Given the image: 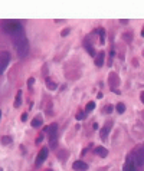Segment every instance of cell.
Wrapping results in <instances>:
<instances>
[{
  "instance_id": "obj_1",
  "label": "cell",
  "mask_w": 144,
  "mask_h": 171,
  "mask_svg": "<svg viewBox=\"0 0 144 171\" xmlns=\"http://www.w3.org/2000/svg\"><path fill=\"white\" fill-rule=\"evenodd\" d=\"M12 43L16 49V53L20 59H25L27 55H29V50H31V46H29V42H27V37L25 36V32L19 35H15L12 36Z\"/></svg>"
},
{
  "instance_id": "obj_2",
  "label": "cell",
  "mask_w": 144,
  "mask_h": 171,
  "mask_svg": "<svg viewBox=\"0 0 144 171\" xmlns=\"http://www.w3.org/2000/svg\"><path fill=\"white\" fill-rule=\"evenodd\" d=\"M2 29L9 35V36H15V35L23 33V25L19 20H2Z\"/></svg>"
},
{
  "instance_id": "obj_3",
  "label": "cell",
  "mask_w": 144,
  "mask_h": 171,
  "mask_svg": "<svg viewBox=\"0 0 144 171\" xmlns=\"http://www.w3.org/2000/svg\"><path fill=\"white\" fill-rule=\"evenodd\" d=\"M43 132H46V134L49 135V144H50V148H56V145H58V141H56V138H58V125L55 122L50 124L49 126H45L43 128Z\"/></svg>"
},
{
  "instance_id": "obj_4",
  "label": "cell",
  "mask_w": 144,
  "mask_h": 171,
  "mask_svg": "<svg viewBox=\"0 0 144 171\" xmlns=\"http://www.w3.org/2000/svg\"><path fill=\"white\" fill-rule=\"evenodd\" d=\"M131 157H133V160H134L137 167L143 165L144 164V144L140 145L137 150H134L133 153H131Z\"/></svg>"
},
{
  "instance_id": "obj_5",
  "label": "cell",
  "mask_w": 144,
  "mask_h": 171,
  "mask_svg": "<svg viewBox=\"0 0 144 171\" xmlns=\"http://www.w3.org/2000/svg\"><path fill=\"white\" fill-rule=\"evenodd\" d=\"M10 60H12L10 53L6 52V50H2V52H0V75L6 71V68L9 66Z\"/></svg>"
},
{
  "instance_id": "obj_6",
  "label": "cell",
  "mask_w": 144,
  "mask_h": 171,
  "mask_svg": "<svg viewBox=\"0 0 144 171\" xmlns=\"http://www.w3.org/2000/svg\"><path fill=\"white\" fill-rule=\"evenodd\" d=\"M48 154H49V151H48V148L46 147H43V148L39 151V154H38V157H36V161H35V165L36 167H41L42 164H43V161L48 158Z\"/></svg>"
},
{
  "instance_id": "obj_7",
  "label": "cell",
  "mask_w": 144,
  "mask_h": 171,
  "mask_svg": "<svg viewBox=\"0 0 144 171\" xmlns=\"http://www.w3.org/2000/svg\"><path fill=\"white\" fill-rule=\"evenodd\" d=\"M122 171H138V168H137L131 154L127 155V160H125V164H124V167H122Z\"/></svg>"
},
{
  "instance_id": "obj_8",
  "label": "cell",
  "mask_w": 144,
  "mask_h": 171,
  "mask_svg": "<svg viewBox=\"0 0 144 171\" xmlns=\"http://www.w3.org/2000/svg\"><path fill=\"white\" fill-rule=\"evenodd\" d=\"M108 81H110L111 91H114L115 93H120V91L117 89V86L120 85V79H118L117 75H115V74H110V78H108Z\"/></svg>"
},
{
  "instance_id": "obj_9",
  "label": "cell",
  "mask_w": 144,
  "mask_h": 171,
  "mask_svg": "<svg viewBox=\"0 0 144 171\" xmlns=\"http://www.w3.org/2000/svg\"><path fill=\"white\" fill-rule=\"evenodd\" d=\"M111 126H113V122H111V121H108V122H107L105 125H104L103 128H101V132H99V135H101V138H103V140H105V138L108 137Z\"/></svg>"
},
{
  "instance_id": "obj_10",
  "label": "cell",
  "mask_w": 144,
  "mask_h": 171,
  "mask_svg": "<svg viewBox=\"0 0 144 171\" xmlns=\"http://www.w3.org/2000/svg\"><path fill=\"white\" fill-rule=\"evenodd\" d=\"M72 168L75 171H85V170H88V164H85L84 161H75V163L72 164Z\"/></svg>"
},
{
  "instance_id": "obj_11",
  "label": "cell",
  "mask_w": 144,
  "mask_h": 171,
  "mask_svg": "<svg viewBox=\"0 0 144 171\" xmlns=\"http://www.w3.org/2000/svg\"><path fill=\"white\" fill-rule=\"evenodd\" d=\"M94 151H95V154L98 157H101V158H105V157L108 155V150L104 148V147H97Z\"/></svg>"
},
{
  "instance_id": "obj_12",
  "label": "cell",
  "mask_w": 144,
  "mask_h": 171,
  "mask_svg": "<svg viewBox=\"0 0 144 171\" xmlns=\"http://www.w3.org/2000/svg\"><path fill=\"white\" fill-rule=\"evenodd\" d=\"M104 60H105V53H104V52L98 53V55L95 56V65H97V66H103Z\"/></svg>"
},
{
  "instance_id": "obj_13",
  "label": "cell",
  "mask_w": 144,
  "mask_h": 171,
  "mask_svg": "<svg viewBox=\"0 0 144 171\" xmlns=\"http://www.w3.org/2000/svg\"><path fill=\"white\" fill-rule=\"evenodd\" d=\"M45 82H46V88H48V89L55 91V89L58 88V83H56L55 81H52L50 78H46V79H45Z\"/></svg>"
},
{
  "instance_id": "obj_14",
  "label": "cell",
  "mask_w": 144,
  "mask_h": 171,
  "mask_svg": "<svg viewBox=\"0 0 144 171\" xmlns=\"http://www.w3.org/2000/svg\"><path fill=\"white\" fill-rule=\"evenodd\" d=\"M42 124H43V119L41 116H36L35 119H32V126L33 128H39V126H42Z\"/></svg>"
},
{
  "instance_id": "obj_15",
  "label": "cell",
  "mask_w": 144,
  "mask_h": 171,
  "mask_svg": "<svg viewBox=\"0 0 144 171\" xmlns=\"http://www.w3.org/2000/svg\"><path fill=\"white\" fill-rule=\"evenodd\" d=\"M22 104V91H17L16 93V99H15V108H19Z\"/></svg>"
},
{
  "instance_id": "obj_16",
  "label": "cell",
  "mask_w": 144,
  "mask_h": 171,
  "mask_svg": "<svg viewBox=\"0 0 144 171\" xmlns=\"http://www.w3.org/2000/svg\"><path fill=\"white\" fill-rule=\"evenodd\" d=\"M97 32H98V35H99V42H101V45H104V43H105V29L101 27V29H98Z\"/></svg>"
},
{
  "instance_id": "obj_17",
  "label": "cell",
  "mask_w": 144,
  "mask_h": 171,
  "mask_svg": "<svg viewBox=\"0 0 144 171\" xmlns=\"http://www.w3.org/2000/svg\"><path fill=\"white\" fill-rule=\"evenodd\" d=\"M85 48H87V52L91 56H97V52H95V49H94V46L92 45H88L87 42H85Z\"/></svg>"
},
{
  "instance_id": "obj_18",
  "label": "cell",
  "mask_w": 144,
  "mask_h": 171,
  "mask_svg": "<svg viewBox=\"0 0 144 171\" xmlns=\"http://www.w3.org/2000/svg\"><path fill=\"white\" fill-rule=\"evenodd\" d=\"M94 109H95V102H88L87 108H85V112H87V114H89V112H92Z\"/></svg>"
},
{
  "instance_id": "obj_19",
  "label": "cell",
  "mask_w": 144,
  "mask_h": 171,
  "mask_svg": "<svg viewBox=\"0 0 144 171\" xmlns=\"http://www.w3.org/2000/svg\"><path fill=\"white\" fill-rule=\"evenodd\" d=\"M2 144H3V145H9V144H12V137H7V135L2 137Z\"/></svg>"
},
{
  "instance_id": "obj_20",
  "label": "cell",
  "mask_w": 144,
  "mask_h": 171,
  "mask_svg": "<svg viewBox=\"0 0 144 171\" xmlns=\"http://www.w3.org/2000/svg\"><path fill=\"white\" fill-rule=\"evenodd\" d=\"M85 115H87V112L79 111V112H78V114H76V121H82V119L85 118Z\"/></svg>"
},
{
  "instance_id": "obj_21",
  "label": "cell",
  "mask_w": 144,
  "mask_h": 171,
  "mask_svg": "<svg viewBox=\"0 0 144 171\" xmlns=\"http://www.w3.org/2000/svg\"><path fill=\"white\" fill-rule=\"evenodd\" d=\"M117 111L120 112V114H122V112L125 111V105L121 104V102H120V104H117Z\"/></svg>"
},
{
  "instance_id": "obj_22",
  "label": "cell",
  "mask_w": 144,
  "mask_h": 171,
  "mask_svg": "<svg viewBox=\"0 0 144 171\" xmlns=\"http://www.w3.org/2000/svg\"><path fill=\"white\" fill-rule=\"evenodd\" d=\"M58 155H59V158H61L62 161H64L65 158H68V153H66V151H61V153L58 154Z\"/></svg>"
},
{
  "instance_id": "obj_23",
  "label": "cell",
  "mask_w": 144,
  "mask_h": 171,
  "mask_svg": "<svg viewBox=\"0 0 144 171\" xmlns=\"http://www.w3.org/2000/svg\"><path fill=\"white\" fill-rule=\"evenodd\" d=\"M33 83H35V78H29V79H27V86H29V89H32Z\"/></svg>"
},
{
  "instance_id": "obj_24",
  "label": "cell",
  "mask_w": 144,
  "mask_h": 171,
  "mask_svg": "<svg viewBox=\"0 0 144 171\" xmlns=\"http://www.w3.org/2000/svg\"><path fill=\"white\" fill-rule=\"evenodd\" d=\"M104 111L107 112V114H110V112H113V105H107L105 107V109Z\"/></svg>"
},
{
  "instance_id": "obj_25",
  "label": "cell",
  "mask_w": 144,
  "mask_h": 171,
  "mask_svg": "<svg viewBox=\"0 0 144 171\" xmlns=\"http://www.w3.org/2000/svg\"><path fill=\"white\" fill-rule=\"evenodd\" d=\"M26 121H27V114L26 112H23L22 114V122H26Z\"/></svg>"
},
{
  "instance_id": "obj_26",
  "label": "cell",
  "mask_w": 144,
  "mask_h": 171,
  "mask_svg": "<svg viewBox=\"0 0 144 171\" xmlns=\"http://www.w3.org/2000/svg\"><path fill=\"white\" fill-rule=\"evenodd\" d=\"M69 33V29H64V30H62V32H61V35H62V36H66V35H68Z\"/></svg>"
},
{
  "instance_id": "obj_27",
  "label": "cell",
  "mask_w": 144,
  "mask_h": 171,
  "mask_svg": "<svg viewBox=\"0 0 144 171\" xmlns=\"http://www.w3.org/2000/svg\"><path fill=\"white\" fill-rule=\"evenodd\" d=\"M41 141H42V135H39V137L36 138V144H39V142H41Z\"/></svg>"
},
{
  "instance_id": "obj_28",
  "label": "cell",
  "mask_w": 144,
  "mask_h": 171,
  "mask_svg": "<svg viewBox=\"0 0 144 171\" xmlns=\"http://www.w3.org/2000/svg\"><path fill=\"white\" fill-rule=\"evenodd\" d=\"M140 99H141V102L144 104V92H141V95H140Z\"/></svg>"
},
{
  "instance_id": "obj_29",
  "label": "cell",
  "mask_w": 144,
  "mask_h": 171,
  "mask_svg": "<svg viewBox=\"0 0 144 171\" xmlns=\"http://www.w3.org/2000/svg\"><path fill=\"white\" fill-rule=\"evenodd\" d=\"M97 98H98V99H101V98H103V92H98V95H97Z\"/></svg>"
},
{
  "instance_id": "obj_30",
  "label": "cell",
  "mask_w": 144,
  "mask_h": 171,
  "mask_svg": "<svg viewBox=\"0 0 144 171\" xmlns=\"http://www.w3.org/2000/svg\"><path fill=\"white\" fill-rule=\"evenodd\" d=\"M141 36L144 37V27H143V30H141Z\"/></svg>"
},
{
  "instance_id": "obj_31",
  "label": "cell",
  "mask_w": 144,
  "mask_h": 171,
  "mask_svg": "<svg viewBox=\"0 0 144 171\" xmlns=\"http://www.w3.org/2000/svg\"><path fill=\"white\" fill-rule=\"evenodd\" d=\"M0 118H2V111H0Z\"/></svg>"
},
{
  "instance_id": "obj_32",
  "label": "cell",
  "mask_w": 144,
  "mask_h": 171,
  "mask_svg": "<svg viewBox=\"0 0 144 171\" xmlns=\"http://www.w3.org/2000/svg\"><path fill=\"white\" fill-rule=\"evenodd\" d=\"M45 171H52V170H45Z\"/></svg>"
},
{
  "instance_id": "obj_33",
  "label": "cell",
  "mask_w": 144,
  "mask_h": 171,
  "mask_svg": "<svg viewBox=\"0 0 144 171\" xmlns=\"http://www.w3.org/2000/svg\"><path fill=\"white\" fill-rule=\"evenodd\" d=\"M0 171H3V168H0Z\"/></svg>"
}]
</instances>
